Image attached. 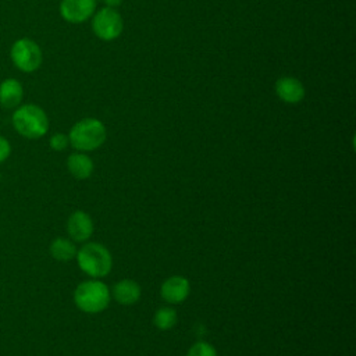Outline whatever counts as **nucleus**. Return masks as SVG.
Masks as SVG:
<instances>
[{
  "label": "nucleus",
  "instance_id": "19",
  "mask_svg": "<svg viewBox=\"0 0 356 356\" xmlns=\"http://www.w3.org/2000/svg\"><path fill=\"white\" fill-rule=\"evenodd\" d=\"M103 1H104L108 7H111V8L115 7V6H118V4L121 3V0H103Z\"/></svg>",
  "mask_w": 356,
  "mask_h": 356
},
{
  "label": "nucleus",
  "instance_id": "17",
  "mask_svg": "<svg viewBox=\"0 0 356 356\" xmlns=\"http://www.w3.org/2000/svg\"><path fill=\"white\" fill-rule=\"evenodd\" d=\"M49 145L53 150L56 152H63L67 149V146L70 145V139H68V135L65 134H61V132H57V134H53L50 136V140H49Z\"/></svg>",
  "mask_w": 356,
  "mask_h": 356
},
{
  "label": "nucleus",
  "instance_id": "12",
  "mask_svg": "<svg viewBox=\"0 0 356 356\" xmlns=\"http://www.w3.org/2000/svg\"><path fill=\"white\" fill-rule=\"evenodd\" d=\"M140 286L136 281L134 280H121L114 284L113 286V296L114 299L124 306H131L135 305L140 299Z\"/></svg>",
  "mask_w": 356,
  "mask_h": 356
},
{
  "label": "nucleus",
  "instance_id": "15",
  "mask_svg": "<svg viewBox=\"0 0 356 356\" xmlns=\"http://www.w3.org/2000/svg\"><path fill=\"white\" fill-rule=\"evenodd\" d=\"M177 320H178V314H177L175 309H172L170 306L160 307L153 316V324L160 331L171 330L177 324Z\"/></svg>",
  "mask_w": 356,
  "mask_h": 356
},
{
  "label": "nucleus",
  "instance_id": "10",
  "mask_svg": "<svg viewBox=\"0 0 356 356\" xmlns=\"http://www.w3.org/2000/svg\"><path fill=\"white\" fill-rule=\"evenodd\" d=\"M275 93L285 103H299L305 97V86L293 76H282L275 82Z\"/></svg>",
  "mask_w": 356,
  "mask_h": 356
},
{
  "label": "nucleus",
  "instance_id": "18",
  "mask_svg": "<svg viewBox=\"0 0 356 356\" xmlns=\"http://www.w3.org/2000/svg\"><path fill=\"white\" fill-rule=\"evenodd\" d=\"M11 154V143L3 135H0V164L6 161Z\"/></svg>",
  "mask_w": 356,
  "mask_h": 356
},
{
  "label": "nucleus",
  "instance_id": "9",
  "mask_svg": "<svg viewBox=\"0 0 356 356\" xmlns=\"http://www.w3.org/2000/svg\"><path fill=\"white\" fill-rule=\"evenodd\" d=\"M67 232L74 242H85L93 234V221L90 216L82 210L74 211L67 220Z\"/></svg>",
  "mask_w": 356,
  "mask_h": 356
},
{
  "label": "nucleus",
  "instance_id": "20",
  "mask_svg": "<svg viewBox=\"0 0 356 356\" xmlns=\"http://www.w3.org/2000/svg\"><path fill=\"white\" fill-rule=\"evenodd\" d=\"M0 179H1V175H0Z\"/></svg>",
  "mask_w": 356,
  "mask_h": 356
},
{
  "label": "nucleus",
  "instance_id": "4",
  "mask_svg": "<svg viewBox=\"0 0 356 356\" xmlns=\"http://www.w3.org/2000/svg\"><path fill=\"white\" fill-rule=\"evenodd\" d=\"M111 299L108 286L97 280H89L81 282L74 291L75 306L85 313L103 312Z\"/></svg>",
  "mask_w": 356,
  "mask_h": 356
},
{
  "label": "nucleus",
  "instance_id": "2",
  "mask_svg": "<svg viewBox=\"0 0 356 356\" xmlns=\"http://www.w3.org/2000/svg\"><path fill=\"white\" fill-rule=\"evenodd\" d=\"M68 139L75 150L92 152L104 143L106 127L97 118H83L72 125Z\"/></svg>",
  "mask_w": 356,
  "mask_h": 356
},
{
  "label": "nucleus",
  "instance_id": "1",
  "mask_svg": "<svg viewBox=\"0 0 356 356\" xmlns=\"http://www.w3.org/2000/svg\"><path fill=\"white\" fill-rule=\"evenodd\" d=\"M14 129L26 139H39L49 131V117L38 104H19L11 115Z\"/></svg>",
  "mask_w": 356,
  "mask_h": 356
},
{
  "label": "nucleus",
  "instance_id": "3",
  "mask_svg": "<svg viewBox=\"0 0 356 356\" xmlns=\"http://www.w3.org/2000/svg\"><path fill=\"white\" fill-rule=\"evenodd\" d=\"M75 257L79 268L93 278L106 277L113 267V257L108 249L97 242L85 243Z\"/></svg>",
  "mask_w": 356,
  "mask_h": 356
},
{
  "label": "nucleus",
  "instance_id": "13",
  "mask_svg": "<svg viewBox=\"0 0 356 356\" xmlns=\"http://www.w3.org/2000/svg\"><path fill=\"white\" fill-rule=\"evenodd\" d=\"M67 168L74 178L86 179L92 175L95 165L92 159L85 154V152H75L68 156Z\"/></svg>",
  "mask_w": 356,
  "mask_h": 356
},
{
  "label": "nucleus",
  "instance_id": "7",
  "mask_svg": "<svg viewBox=\"0 0 356 356\" xmlns=\"http://www.w3.org/2000/svg\"><path fill=\"white\" fill-rule=\"evenodd\" d=\"M96 10V0H61L60 14L71 24H81L89 19Z\"/></svg>",
  "mask_w": 356,
  "mask_h": 356
},
{
  "label": "nucleus",
  "instance_id": "8",
  "mask_svg": "<svg viewBox=\"0 0 356 356\" xmlns=\"http://www.w3.org/2000/svg\"><path fill=\"white\" fill-rule=\"evenodd\" d=\"M191 292L189 281L182 275H171L167 278L160 288L161 298L170 305L182 303Z\"/></svg>",
  "mask_w": 356,
  "mask_h": 356
},
{
  "label": "nucleus",
  "instance_id": "11",
  "mask_svg": "<svg viewBox=\"0 0 356 356\" xmlns=\"http://www.w3.org/2000/svg\"><path fill=\"white\" fill-rule=\"evenodd\" d=\"M24 97V88L15 78H6L0 82V106L7 110L17 108Z\"/></svg>",
  "mask_w": 356,
  "mask_h": 356
},
{
  "label": "nucleus",
  "instance_id": "16",
  "mask_svg": "<svg viewBox=\"0 0 356 356\" xmlns=\"http://www.w3.org/2000/svg\"><path fill=\"white\" fill-rule=\"evenodd\" d=\"M186 356H217V350L211 343L199 341L191 346Z\"/></svg>",
  "mask_w": 356,
  "mask_h": 356
},
{
  "label": "nucleus",
  "instance_id": "5",
  "mask_svg": "<svg viewBox=\"0 0 356 356\" xmlns=\"http://www.w3.org/2000/svg\"><path fill=\"white\" fill-rule=\"evenodd\" d=\"M10 57L13 64L22 72L36 71L43 60L39 44L29 38L17 39L10 49Z\"/></svg>",
  "mask_w": 356,
  "mask_h": 356
},
{
  "label": "nucleus",
  "instance_id": "6",
  "mask_svg": "<svg viewBox=\"0 0 356 356\" xmlns=\"http://www.w3.org/2000/svg\"><path fill=\"white\" fill-rule=\"evenodd\" d=\"M124 28L122 17L118 11L111 7L100 8L93 19H92V29L95 35L102 40H114L117 39Z\"/></svg>",
  "mask_w": 356,
  "mask_h": 356
},
{
  "label": "nucleus",
  "instance_id": "14",
  "mask_svg": "<svg viewBox=\"0 0 356 356\" xmlns=\"http://www.w3.org/2000/svg\"><path fill=\"white\" fill-rule=\"evenodd\" d=\"M49 252H50L51 257L56 259L57 261H70L76 256L78 249L72 239L64 238V236H57L51 241V243L49 246Z\"/></svg>",
  "mask_w": 356,
  "mask_h": 356
}]
</instances>
